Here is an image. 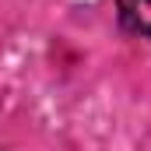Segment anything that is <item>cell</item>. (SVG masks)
Listing matches in <instances>:
<instances>
[{"label": "cell", "mask_w": 151, "mask_h": 151, "mask_svg": "<svg viewBox=\"0 0 151 151\" xmlns=\"http://www.w3.org/2000/svg\"><path fill=\"white\" fill-rule=\"evenodd\" d=\"M116 7H119V21L134 35L151 39V0H116Z\"/></svg>", "instance_id": "6da1fadb"}]
</instances>
